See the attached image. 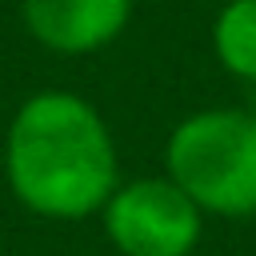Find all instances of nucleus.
<instances>
[{
	"mask_svg": "<svg viewBox=\"0 0 256 256\" xmlns=\"http://www.w3.org/2000/svg\"><path fill=\"white\" fill-rule=\"evenodd\" d=\"M4 176L12 196L44 220H84L120 184L108 120L76 92H32L4 132Z\"/></svg>",
	"mask_w": 256,
	"mask_h": 256,
	"instance_id": "f257e3e1",
	"label": "nucleus"
},
{
	"mask_svg": "<svg viewBox=\"0 0 256 256\" xmlns=\"http://www.w3.org/2000/svg\"><path fill=\"white\" fill-rule=\"evenodd\" d=\"M168 180L212 216H256V112L200 108L164 144Z\"/></svg>",
	"mask_w": 256,
	"mask_h": 256,
	"instance_id": "f03ea898",
	"label": "nucleus"
},
{
	"mask_svg": "<svg viewBox=\"0 0 256 256\" xmlns=\"http://www.w3.org/2000/svg\"><path fill=\"white\" fill-rule=\"evenodd\" d=\"M100 216L120 256H192L204 232V212L168 176L116 184Z\"/></svg>",
	"mask_w": 256,
	"mask_h": 256,
	"instance_id": "7ed1b4c3",
	"label": "nucleus"
},
{
	"mask_svg": "<svg viewBox=\"0 0 256 256\" xmlns=\"http://www.w3.org/2000/svg\"><path fill=\"white\" fill-rule=\"evenodd\" d=\"M136 0H20L24 32L52 56H92L120 40Z\"/></svg>",
	"mask_w": 256,
	"mask_h": 256,
	"instance_id": "20e7f679",
	"label": "nucleus"
},
{
	"mask_svg": "<svg viewBox=\"0 0 256 256\" xmlns=\"http://www.w3.org/2000/svg\"><path fill=\"white\" fill-rule=\"evenodd\" d=\"M208 40L228 76L256 84V0H224L212 16Z\"/></svg>",
	"mask_w": 256,
	"mask_h": 256,
	"instance_id": "39448f33",
	"label": "nucleus"
}]
</instances>
